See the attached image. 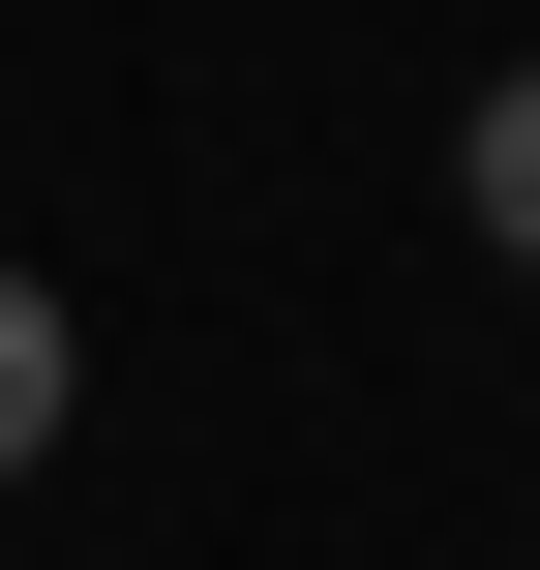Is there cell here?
Wrapping results in <instances>:
<instances>
[{"instance_id":"1","label":"cell","mask_w":540,"mask_h":570,"mask_svg":"<svg viewBox=\"0 0 540 570\" xmlns=\"http://www.w3.org/2000/svg\"><path fill=\"white\" fill-rule=\"evenodd\" d=\"M60 421H90V331H60V301H30V271H0V481H30V451H60Z\"/></svg>"},{"instance_id":"2","label":"cell","mask_w":540,"mask_h":570,"mask_svg":"<svg viewBox=\"0 0 540 570\" xmlns=\"http://www.w3.org/2000/svg\"><path fill=\"white\" fill-rule=\"evenodd\" d=\"M451 210H481V240H511V271H540V60H511V90H481V120H451Z\"/></svg>"}]
</instances>
